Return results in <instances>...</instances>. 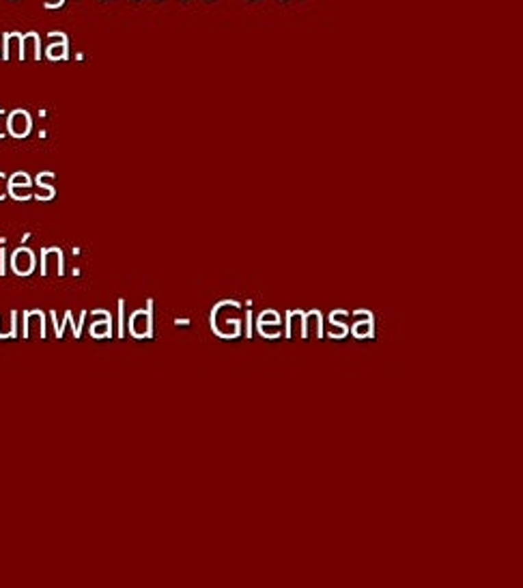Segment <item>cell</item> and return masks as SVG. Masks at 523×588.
<instances>
[{
  "instance_id": "cell-1",
  "label": "cell",
  "mask_w": 523,
  "mask_h": 588,
  "mask_svg": "<svg viewBox=\"0 0 523 588\" xmlns=\"http://www.w3.org/2000/svg\"><path fill=\"white\" fill-rule=\"evenodd\" d=\"M9 131L16 138H24L28 131H31V114L24 110H16L9 114Z\"/></svg>"
},
{
  "instance_id": "cell-2",
  "label": "cell",
  "mask_w": 523,
  "mask_h": 588,
  "mask_svg": "<svg viewBox=\"0 0 523 588\" xmlns=\"http://www.w3.org/2000/svg\"><path fill=\"white\" fill-rule=\"evenodd\" d=\"M50 46L46 50V56L50 61H61V58H67V46L69 41L63 33H50Z\"/></svg>"
},
{
  "instance_id": "cell-3",
  "label": "cell",
  "mask_w": 523,
  "mask_h": 588,
  "mask_svg": "<svg viewBox=\"0 0 523 588\" xmlns=\"http://www.w3.org/2000/svg\"><path fill=\"white\" fill-rule=\"evenodd\" d=\"M28 54H33V58H37V61L41 58L37 33H28V35L22 37V43H20V61H24Z\"/></svg>"
},
{
  "instance_id": "cell-4",
  "label": "cell",
  "mask_w": 523,
  "mask_h": 588,
  "mask_svg": "<svg viewBox=\"0 0 523 588\" xmlns=\"http://www.w3.org/2000/svg\"><path fill=\"white\" fill-rule=\"evenodd\" d=\"M5 48H3V58L5 61H9L11 58V52H13V48H18V52H20V43H22V37L18 35V33H9V35H5ZM20 56V54H18Z\"/></svg>"
},
{
  "instance_id": "cell-5",
  "label": "cell",
  "mask_w": 523,
  "mask_h": 588,
  "mask_svg": "<svg viewBox=\"0 0 523 588\" xmlns=\"http://www.w3.org/2000/svg\"><path fill=\"white\" fill-rule=\"evenodd\" d=\"M63 5V0H56V3H46V7L48 9H54V7H61Z\"/></svg>"
},
{
  "instance_id": "cell-6",
  "label": "cell",
  "mask_w": 523,
  "mask_h": 588,
  "mask_svg": "<svg viewBox=\"0 0 523 588\" xmlns=\"http://www.w3.org/2000/svg\"><path fill=\"white\" fill-rule=\"evenodd\" d=\"M0 177H3V175H0ZM3 196H5V192H0V199H3Z\"/></svg>"
}]
</instances>
